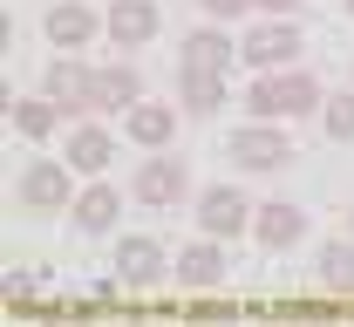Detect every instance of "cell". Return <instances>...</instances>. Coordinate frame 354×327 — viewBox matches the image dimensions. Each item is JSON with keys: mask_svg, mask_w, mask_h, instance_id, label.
Listing matches in <instances>:
<instances>
[{"mask_svg": "<svg viewBox=\"0 0 354 327\" xmlns=\"http://www.w3.org/2000/svg\"><path fill=\"white\" fill-rule=\"evenodd\" d=\"M327 95L313 82L307 68H259V82L245 89V109L259 116V123H293V116H313Z\"/></svg>", "mask_w": 354, "mask_h": 327, "instance_id": "1", "label": "cell"}, {"mask_svg": "<svg viewBox=\"0 0 354 327\" xmlns=\"http://www.w3.org/2000/svg\"><path fill=\"white\" fill-rule=\"evenodd\" d=\"M130 191L143 198V205L171 212V205H184V191H191V171H184V157H143L136 178H130Z\"/></svg>", "mask_w": 354, "mask_h": 327, "instance_id": "2", "label": "cell"}, {"mask_svg": "<svg viewBox=\"0 0 354 327\" xmlns=\"http://www.w3.org/2000/svg\"><path fill=\"white\" fill-rule=\"evenodd\" d=\"M252 212H259V205H245V191H239V185H212L205 198H198V225H205L212 239L252 232Z\"/></svg>", "mask_w": 354, "mask_h": 327, "instance_id": "3", "label": "cell"}, {"mask_svg": "<svg viewBox=\"0 0 354 327\" xmlns=\"http://www.w3.org/2000/svg\"><path fill=\"white\" fill-rule=\"evenodd\" d=\"M68 171H75V164L35 157V164L21 171V205H28V212H68V205H75V198H68Z\"/></svg>", "mask_w": 354, "mask_h": 327, "instance_id": "4", "label": "cell"}, {"mask_svg": "<svg viewBox=\"0 0 354 327\" xmlns=\"http://www.w3.org/2000/svg\"><path fill=\"white\" fill-rule=\"evenodd\" d=\"M286 157H293V143H286V130H272V123L232 130V164L239 171H279Z\"/></svg>", "mask_w": 354, "mask_h": 327, "instance_id": "5", "label": "cell"}, {"mask_svg": "<svg viewBox=\"0 0 354 327\" xmlns=\"http://www.w3.org/2000/svg\"><path fill=\"white\" fill-rule=\"evenodd\" d=\"M239 55H245V62H252V68H286V62H293V55H300V28H293V21H279V14H272V21H266V28H252V35H245V41H239Z\"/></svg>", "mask_w": 354, "mask_h": 327, "instance_id": "6", "label": "cell"}, {"mask_svg": "<svg viewBox=\"0 0 354 327\" xmlns=\"http://www.w3.org/2000/svg\"><path fill=\"white\" fill-rule=\"evenodd\" d=\"M48 95L62 102V116H68V109H95V68L75 62V55L48 62Z\"/></svg>", "mask_w": 354, "mask_h": 327, "instance_id": "7", "label": "cell"}, {"mask_svg": "<svg viewBox=\"0 0 354 327\" xmlns=\"http://www.w3.org/2000/svg\"><path fill=\"white\" fill-rule=\"evenodd\" d=\"M164 273H171V259H164L157 239H123L116 245V280L123 286H157Z\"/></svg>", "mask_w": 354, "mask_h": 327, "instance_id": "8", "label": "cell"}, {"mask_svg": "<svg viewBox=\"0 0 354 327\" xmlns=\"http://www.w3.org/2000/svg\"><path fill=\"white\" fill-rule=\"evenodd\" d=\"M300 232H307V212H300V205H286V198H272V205L252 212V239H259L266 252H286Z\"/></svg>", "mask_w": 354, "mask_h": 327, "instance_id": "9", "label": "cell"}, {"mask_svg": "<svg viewBox=\"0 0 354 327\" xmlns=\"http://www.w3.org/2000/svg\"><path fill=\"white\" fill-rule=\"evenodd\" d=\"M102 28H109V41H116V48H143L150 35H157V7H150V0H109Z\"/></svg>", "mask_w": 354, "mask_h": 327, "instance_id": "10", "label": "cell"}, {"mask_svg": "<svg viewBox=\"0 0 354 327\" xmlns=\"http://www.w3.org/2000/svg\"><path fill=\"white\" fill-rule=\"evenodd\" d=\"M171 273H177V286H191V293H205V286H218V280H225V252H218V239L205 232L198 245H184Z\"/></svg>", "mask_w": 354, "mask_h": 327, "instance_id": "11", "label": "cell"}, {"mask_svg": "<svg viewBox=\"0 0 354 327\" xmlns=\"http://www.w3.org/2000/svg\"><path fill=\"white\" fill-rule=\"evenodd\" d=\"M232 55H239V48L225 41L218 28H198V35H184V41H177V68H205V75H225V68H232Z\"/></svg>", "mask_w": 354, "mask_h": 327, "instance_id": "12", "label": "cell"}, {"mask_svg": "<svg viewBox=\"0 0 354 327\" xmlns=\"http://www.w3.org/2000/svg\"><path fill=\"white\" fill-rule=\"evenodd\" d=\"M177 130V109L171 102H136V109H123V137L143 143V150H164Z\"/></svg>", "mask_w": 354, "mask_h": 327, "instance_id": "13", "label": "cell"}, {"mask_svg": "<svg viewBox=\"0 0 354 327\" xmlns=\"http://www.w3.org/2000/svg\"><path fill=\"white\" fill-rule=\"evenodd\" d=\"M95 28H102V21L88 14L82 0H55V7H48V41H55V48H88Z\"/></svg>", "mask_w": 354, "mask_h": 327, "instance_id": "14", "label": "cell"}, {"mask_svg": "<svg viewBox=\"0 0 354 327\" xmlns=\"http://www.w3.org/2000/svg\"><path fill=\"white\" fill-rule=\"evenodd\" d=\"M0 102H7V123H14V130H21V137H28V143L55 137V123H62V102H55V95H41V102H21V95L7 89V95H0Z\"/></svg>", "mask_w": 354, "mask_h": 327, "instance_id": "15", "label": "cell"}, {"mask_svg": "<svg viewBox=\"0 0 354 327\" xmlns=\"http://www.w3.org/2000/svg\"><path fill=\"white\" fill-rule=\"evenodd\" d=\"M136 102H143V75H136L130 62L95 68V109H136Z\"/></svg>", "mask_w": 354, "mask_h": 327, "instance_id": "16", "label": "cell"}, {"mask_svg": "<svg viewBox=\"0 0 354 327\" xmlns=\"http://www.w3.org/2000/svg\"><path fill=\"white\" fill-rule=\"evenodd\" d=\"M320 286L334 300H354V239H327L320 245Z\"/></svg>", "mask_w": 354, "mask_h": 327, "instance_id": "17", "label": "cell"}, {"mask_svg": "<svg viewBox=\"0 0 354 327\" xmlns=\"http://www.w3.org/2000/svg\"><path fill=\"white\" fill-rule=\"evenodd\" d=\"M68 212H75V225H82V232H109V225H116V212H123V198H116L109 185H88Z\"/></svg>", "mask_w": 354, "mask_h": 327, "instance_id": "18", "label": "cell"}, {"mask_svg": "<svg viewBox=\"0 0 354 327\" xmlns=\"http://www.w3.org/2000/svg\"><path fill=\"white\" fill-rule=\"evenodd\" d=\"M116 157V143H109V130H95V123H82V130H68V164L75 171H102Z\"/></svg>", "mask_w": 354, "mask_h": 327, "instance_id": "19", "label": "cell"}, {"mask_svg": "<svg viewBox=\"0 0 354 327\" xmlns=\"http://www.w3.org/2000/svg\"><path fill=\"white\" fill-rule=\"evenodd\" d=\"M225 102V75H205V68H184V109L191 116H212Z\"/></svg>", "mask_w": 354, "mask_h": 327, "instance_id": "20", "label": "cell"}, {"mask_svg": "<svg viewBox=\"0 0 354 327\" xmlns=\"http://www.w3.org/2000/svg\"><path fill=\"white\" fill-rule=\"evenodd\" d=\"M320 130H327L334 143H348V137H354V89H348V95H334V102H320Z\"/></svg>", "mask_w": 354, "mask_h": 327, "instance_id": "21", "label": "cell"}, {"mask_svg": "<svg viewBox=\"0 0 354 327\" xmlns=\"http://www.w3.org/2000/svg\"><path fill=\"white\" fill-rule=\"evenodd\" d=\"M245 7H252V0H205V14H212V21H239Z\"/></svg>", "mask_w": 354, "mask_h": 327, "instance_id": "22", "label": "cell"}, {"mask_svg": "<svg viewBox=\"0 0 354 327\" xmlns=\"http://www.w3.org/2000/svg\"><path fill=\"white\" fill-rule=\"evenodd\" d=\"M266 14H279V21H293V7H300V0H259Z\"/></svg>", "mask_w": 354, "mask_h": 327, "instance_id": "23", "label": "cell"}, {"mask_svg": "<svg viewBox=\"0 0 354 327\" xmlns=\"http://www.w3.org/2000/svg\"><path fill=\"white\" fill-rule=\"evenodd\" d=\"M341 314H354V300H341Z\"/></svg>", "mask_w": 354, "mask_h": 327, "instance_id": "24", "label": "cell"}, {"mask_svg": "<svg viewBox=\"0 0 354 327\" xmlns=\"http://www.w3.org/2000/svg\"><path fill=\"white\" fill-rule=\"evenodd\" d=\"M348 239H354V212H348Z\"/></svg>", "mask_w": 354, "mask_h": 327, "instance_id": "25", "label": "cell"}, {"mask_svg": "<svg viewBox=\"0 0 354 327\" xmlns=\"http://www.w3.org/2000/svg\"><path fill=\"white\" fill-rule=\"evenodd\" d=\"M348 21H354V0H348Z\"/></svg>", "mask_w": 354, "mask_h": 327, "instance_id": "26", "label": "cell"}]
</instances>
